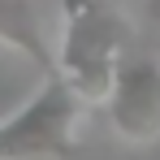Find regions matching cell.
<instances>
[{
  "label": "cell",
  "instance_id": "cell-1",
  "mask_svg": "<svg viewBox=\"0 0 160 160\" xmlns=\"http://www.w3.org/2000/svg\"><path fill=\"white\" fill-rule=\"evenodd\" d=\"M121 61H126V22L104 0H61L56 74L82 95V104L108 100Z\"/></svg>",
  "mask_w": 160,
  "mask_h": 160
},
{
  "label": "cell",
  "instance_id": "cell-2",
  "mask_svg": "<svg viewBox=\"0 0 160 160\" xmlns=\"http://www.w3.org/2000/svg\"><path fill=\"white\" fill-rule=\"evenodd\" d=\"M82 95L61 78L43 74L39 91L13 117L0 121V160H39V156H69L74 126L82 117Z\"/></svg>",
  "mask_w": 160,
  "mask_h": 160
},
{
  "label": "cell",
  "instance_id": "cell-4",
  "mask_svg": "<svg viewBox=\"0 0 160 160\" xmlns=\"http://www.w3.org/2000/svg\"><path fill=\"white\" fill-rule=\"evenodd\" d=\"M0 43L18 48L39 74H56V43L43 30L35 0H0Z\"/></svg>",
  "mask_w": 160,
  "mask_h": 160
},
{
  "label": "cell",
  "instance_id": "cell-5",
  "mask_svg": "<svg viewBox=\"0 0 160 160\" xmlns=\"http://www.w3.org/2000/svg\"><path fill=\"white\" fill-rule=\"evenodd\" d=\"M147 9H152V13H156V18H160V0H147Z\"/></svg>",
  "mask_w": 160,
  "mask_h": 160
},
{
  "label": "cell",
  "instance_id": "cell-3",
  "mask_svg": "<svg viewBox=\"0 0 160 160\" xmlns=\"http://www.w3.org/2000/svg\"><path fill=\"white\" fill-rule=\"evenodd\" d=\"M108 126L117 138L134 147H152L160 138V61L156 56H126L108 91Z\"/></svg>",
  "mask_w": 160,
  "mask_h": 160
}]
</instances>
